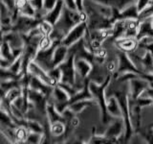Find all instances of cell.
<instances>
[{"label": "cell", "mask_w": 153, "mask_h": 144, "mask_svg": "<svg viewBox=\"0 0 153 144\" xmlns=\"http://www.w3.org/2000/svg\"><path fill=\"white\" fill-rule=\"evenodd\" d=\"M29 133L30 132L25 126H17L16 129V134H14L16 143H25Z\"/></svg>", "instance_id": "cell-28"}, {"label": "cell", "mask_w": 153, "mask_h": 144, "mask_svg": "<svg viewBox=\"0 0 153 144\" xmlns=\"http://www.w3.org/2000/svg\"><path fill=\"white\" fill-rule=\"evenodd\" d=\"M40 21L41 20H38L36 17L19 14L16 21L13 24V30L19 34H22V35H25V34L31 32L33 29L38 27Z\"/></svg>", "instance_id": "cell-6"}, {"label": "cell", "mask_w": 153, "mask_h": 144, "mask_svg": "<svg viewBox=\"0 0 153 144\" xmlns=\"http://www.w3.org/2000/svg\"><path fill=\"white\" fill-rule=\"evenodd\" d=\"M92 1L98 2L100 4H102L111 8H115L119 10L120 12L123 11L129 5L136 3L134 0H92Z\"/></svg>", "instance_id": "cell-20"}, {"label": "cell", "mask_w": 153, "mask_h": 144, "mask_svg": "<svg viewBox=\"0 0 153 144\" xmlns=\"http://www.w3.org/2000/svg\"><path fill=\"white\" fill-rule=\"evenodd\" d=\"M95 101L94 100H81L78 101V102L72 103L68 106V109L71 110L74 113L78 114L81 112L86 107H90V106L94 105Z\"/></svg>", "instance_id": "cell-24"}, {"label": "cell", "mask_w": 153, "mask_h": 144, "mask_svg": "<svg viewBox=\"0 0 153 144\" xmlns=\"http://www.w3.org/2000/svg\"><path fill=\"white\" fill-rule=\"evenodd\" d=\"M76 67V79L85 80L88 77L89 73L92 70V64L85 59L75 60Z\"/></svg>", "instance_id": "cell-13"}, {"label": "cell", "mask_w": 153, "mask_h": 144, "mask_svg": "<svg viewBox=\"0 0 153 144\" xmlns=\"http://www.w3.org/2000/svg\"><path fill=\"white\" fill-rule=\"evenodd\" d=\"M145 37H153V25H152V18L146 19L139 23L138 33L136 38L138 40H142Z\"/></svg>", "instance_id": "cell-19"}, {"label": "cell", "mask_w": 153, "mask_h": 144, "mask_svg": "<svg viewBox=\"0 0 153 144\" xmlns=\"http://www.w3.org/2000/svg\"><path fill=\"white\" fill-rule=\"evenodd\" d=\"M23 77V74H16L12 72L9 68H4L0 66V83L9 80H20Z\"/></svg>", "instance_id": "cell-25"}, {"label": "cell", "mask_w": 153, "mask_h": 144, "mask_svg": "<svg viewBox=\"0 0 153 144\" xmlns=\"http://www.w3.org/2000/svg\"><path fill=\"white\" fill-rule=\"evenodd\" d=\"M43 1L44 0H29V2L31 3V5L33 7V9L36 11H40L43 9Z\"/></svg>", "instance_id": "cell-38"}, {"label": "cell", "mask_w": 153, "mask_h": 144, "mask_svg": "<svg viewBox=\"0 0 153 144\" xmlns=\"http://www.w3.org/2000/svg\"><path fill=\"white\" fill-rule=\"evenodd\" d=\"M63 2L67 8H69L71 10H78L76 4V0H63Z\"/></svg>", "instance_id": "cell-40"}, {"label": "cell", "mask_w": 153, "mask_h": 144, "mask_svg": "<svg viewBox=\"0 0 153 144\" xmlns=\"http://www.w3.org/2000/svg\"><path fill=\"white\" fill-rule=\"evenodd\" d=\"M48 74H49V76L53 80H54V82L56 85L60 82V80H61V71H60L59 66H56V67H54V68L50 69L49 71H48Z\"/></svg>", "instance_id": "cell-34"}, {"label": "cell", "mask_w": 153, "mask_h": 144, "mask_svg": "<svg viewBox=\"0 0 153 144\" xmlns=\"http://www.w3.org/2000/svg\"><path fill=\"white\" fill-rule=\"evenodd\" d=\"M19 11V14H22V16H32L33 17L36 14V10L33 9V7L31 5V3L28 1L21 6L20 8H17Z\"/></svg>", "instance_id": "cell-30"}, {"label": "cell", "mask_w": 153, "mask_h": 144, "mask_svg": "<svg viewBox=\"0 0 153 144\" xmlns=\"http://www.w3.org/2000/svg\"><path fill=\"white\" fill-rule=\"evenodd\" d=\"M38 28H39V30L42 33L43 36H49L51 34V32L53 31V28H54V26H53L51 23H49L48 21H46V20L43 19V20L40 21L39 25H38Z\"/></svg>", "instance_id": "cell-32"}, {"label": "cell", "mask_w": 153, "mask_h": 144, "mask_svg": "<svg viewBox=\"0 0 153 144\" xmlns=\"http://www.w3.org/2000/svg\"><path fill=\"white\" fill-rule=\"evenodd\" d=\"M134 1H135V2L137 3V1H138V0H134Z\"/></svg>", "instance_id": "cell-43"}, {"label": "cell", "mask_w": 153, "mask_h": 144, "mask_svg": "<svg viewBox=\"0 0 153 144\" xmlns=\"http://www.w3.org/2000/svg\"><path fill=\"white\" fill-rule=\"evenodd\" d=\"M46 115H47V119H48V121H49L50 125H52L55 122L65 123V119L63 117V115H62V113L57 112V110L55 107L54 102L49 99H48V103L46 107Z\"/></svg>", "instance_id": "cell-17"}, {"label": "cell", "mask_w": 153, "mask_h": 144, "mask_svg": "<svg viewBox=\"0 0 153 144\" xmlns=\"http://www.w3.org/2000/svg\"><path fill=\"white\" fill-rule=\"evenodd\" d=\"M64 8V2L63 0H57L56 6L53 8L51 11H49L44 17V20L51 23L53 26L55 25L56 22L59 20V18L61 16L62 10Z\"/></svg>", "instance_id": "cell-18"}, {"label": "cell", "mask_w": 153, "mask_h": 144, "mask_svg": "<svg viewBox=\"0 0 153 144\" xmlns=\"http://www.w3.org/2000/svg\"><path fill=\"white\" fill-rule=\"evenodd\" d=\"M53 43V40L50 38L49 36H43L40 40L39 45H38V50H45L49 48Z\"/></svg>", "instance_id": "cell-36"}, {"label": "cell", "mask_w": 153, "mask_h": 144, "mask_svg": "<svg viewBox=\"0 0 153 144\" xmlns=\"http://www.w3.org/2000/svg\"><path fill=\"white\" fill-rule=\"evenodd\" d=\"M28 97H29V102L32 103V105L33 106V108L36 109V112L39 113L41 116L47 117L46 107H47V103H48L49 97H47L45 94L39 92V91L32 89L30 88H29V91H28Z\"/></svg>", "instance_id": "cell-7"}, {"label": "cell", "mask_w": 153, "mask_h": 144, "mask_svg": "<svg viewBox=\"0 0 153 144\" xmlns=\"http://www.w3.org/2000/svg\"><path fill=\"white\" fill-rule=\"evenodd\" d=\"M116 56L118 58V68L116 71L118 74H122V73H124V72H134V73L142 75L141 72L136 68L135 65H134L132 61L129 59L127 53L117 48Z\"/></svg>", "instance_id": "cell-9"}, {"label": "cell", "mask_w": 153, "mask_h": 144, "mask_svg": "<svg viewBox=\"0 0 153 144\" xmlns=\"http://www.w3.org/2000/svg\"><path fill=\"white\" fill-rule=\"evenodd\" d=\"M42 136H43V134H39V133H29L28 137L26 139L25 143H29V144L41 143Z\"/></svg>", "instance_id": "cell-33"}, {"label": "cell", "mask_w": 153, "mask_h": 144, "mask_svg": "<svg viewBox=\"0 0 153 144\" xmlns=\"http://www.w3.org/2000/svg\"><path fill=\"white\" fill-rule=\"evenodd\" d=\"M76 8H78V11L79 12L83 11V0H76Z\"/></svg>", "instance_id": "cell-41"}, {"label": "cell", "mask_w": 153, "mask_h": 144, "mask_svg": "<svg viewBox=\"0 0 153 144\" xmlns=\"http://www.w3.org/2000/svg\"><path fill=\"white\" fill-rule=\"evenodd\" d=\"M140 97L150 99V100L153 101V88H151V86H148V88L142 93V95L140 96Z\"/></svg>", "instance_id": "cell-39"}, {"label": "cell", "mask_w": 153, "mask_h": 144, "mask_svg": "<svg viewBox=\"0 0 153 144\" xmlns=\"http://www.w3.org/2000/svg\"><path fill=\"white\" fill-rule=\"evenodd\" d=\"M50 133L54 136H60L65 133V123L55 122L50 125Z\"/></svg>", "instance_id": "cell-29"}, {"label": "cell", "mask_w": 153, "mask_h": 144, "mask_svg": "<svg viewBox=\"0 0 153 144\" xmlns=\"http://www.w3.org/2000/svg\"><path fill=\"white\" fill-rule=\"evenodd\" d=\"M68 48L69 47L61 44V43L56 46L52 60V68L59 65L62 62H64L67 55H68Z\"/></svg>", "instance_id": "cell-21"}, {"label": "cell", "mask_w": 153, "mask_h": 144, "mask_svg": "<svg viewBox=\"0 0 153 144\" xmlns=\"http://www.w3.org/2000/svg\"><path fill=\"white\" fill-rule=\"evenodd\" d=\"M61 71V80L62 83L69 84L71 86H75L76 83V67H75V55L68 52L66 59L62 62L59 65Z\"/></svg>", "instance_id": "cell-4"}, {"label": "cell", "mask_w": 153, "mask_h": 144, "mask_svg": "<svg viewBox=\"0 0 153 144\" xmlns=\"http://www.w3.org/2000/svg\"><path fill=\"white\" fill-rule=\"evenodd\" d=\"M56 2L57 0H44L43 1V9L46 10L47 12H49L56 6Z\"/></svg>", "instance_id": "cell-37"}, {"label": "cell", "mask_w": 153, "mask_h": 144, "mask_svg": "<svg viewBox=\"0 0 153 144\" xmlns=\"http://www.w3.org/2000/svg\"><path fill=\"white\" fill-rule=\"evenodd\" d=\"M0 59H1V55H0Z\"/></svg>", "instance_id": "cell-45"}, {"label": "cell", "mask_w": 153, "mask_h": 144, "mask_svg": "<svg viewBox=\"0 0 153 144\" xmlns=\"http://www.w3.org/2000/svg\"><path fill=\"white\" fill-rule=\"evenodd\" d=\"M112 79V74H109L107 78L102 85H98L94 83V82L90 81L89 88L91 92L93 94V99L95 102H97L100 108V112H102V121L103 125L108 126V124L113 120V116L108 112L106 108V99H105V89L108 86L110 81Z\"/></svg>", "instance_id": "cell-2"}, {"label": "cell", "mask_w": 153, "mask_h": 144, "mask_svg": "<svg viewBox=\"0 0 153 144\" xmlns=\"http://www.w3.org/2000/svg\"><path fill=\"white\" fill-rule=\"evenodd\" d=\"M127 55L142 75L153 74V57L149 51L137 47L136 50L127 53Z\"/></svg>", "instance_id": "cell-3"}, {"label": "cell", "mask_w": 153, "mask_h": 144, "mask_svg": "<svg viewBox=\"0 0 153 144\" xmlns=\"http://www.w3.org/2000/svg\"><path fill=\"white\" fill-rule=\"evenodd\" d=\"M3 40L7 41L13 49H23L24 45H25V42H24L21 34H19L13 30L8 33H5Z\"/></svg>", "instance_id": "cell-16"}, {"label": "cell", "mask_w": 153, "mask_h": 144, "mask_svg": "<svg viewBox=\"0 0 153 144\" xmlns=\"http://www.w3.org/2000/svg\"><path fill=\"white\" fill-rule=\"evenodd\" d=\"M3 38H4V31H3L1 23H0V43L3 41Z\"/></svg>", "instance_id": "cell-42"}, {"label": "cell", "mask_w": 153, "mask_h": 144, "mask_svg": "<svg viewBox=\"0 0 153 144\" xmlns=\"http://www.w3.org/2000/svg\"><path fill=\"white\" fill-rule=\"evenodd\" d=\"M59 44H60V41H53L52 45L49 48L45 50H38L33 62H36L40 67L48 72L50 69H52L53 56H54V52Z\"/></svg>", "instance_id": "cell-5"}, {"label": "cell", "mask_w": 153, "mask_h": 144, "mask_svg": "<svg viewBox=\"0 0 153 144\" xmlns=\"http://www.w3.org/2000/svg\"><path fill=\"white\" fill-rule=\"evenodd\" d=\"M29 73V72H28ZM29 76H30V80H29V88H32V89H35L39 91V92L45 94L47 97H50L51 94H52V91H53V86L47 85L45 83H43L42 81H40L36 77L33 76L32 74L29 73Z\"/></svg>", "instance_id": "cell-15"}, {"label": "cell", "mask_w": 153, "mask_h": 144, "mask_svg": "<svg viewBox=\"0 0 153 144\" xmlns=\"http://www.w3.org/2000/svg\"><path fill=\"white\" fill-rule=\"evenodd\" d=\"M152 25H153V17H152Z\"/></svg>", "instance_id": "cell-44"}, {"label": "cell", "mask_w": 153, "mask_h": 144, "mask_svg": "<svg viewBox=\"0 0 153 144\" xmlns=\"http://www.w3.org/2000/svg\"><path fill=\"white\" fill-rule=\"evenodd\" d=\"M25 127L28 129V131L30 133H44V126H43V124L39 121H36V120L26 119Z\"/></svg>", "instance_id": "cell-26"}, {"label": "cell", "mask_w": 153, "mask_h": 144, "mask_svg": "<svg viewBox=\"0 0 153 144\" xmlns=\"http://www.w3.org/2000/svg\"><path fill=\"white\" fill-rule=\"evenodd\" d=\"M114 43L118 49L126 53H129L137 49L139 40L136 38H121L115 40Z\"/></svg>", "instance_id": "cell-14"}, {"label": "cell", "mask_w": 153, "mask_h": 144, "mask_svg": "<svg viewBox=\"0 0 153 144\" xmlns=\"http://www.w3.org/2000/svg\"><path fill=\"white\" fill-rule=\"evenodd\" d=\"M28 72L30 74H32L33 76L36 77V78H38L40 81H42L43 83H45L47 85H49L51 86H57L54 80H53L51 77L49 76V74H48V72L46 70H44L42 68V67H40L39 65H38L36 62H31L30 64H29L28 66Z\"/></svg>", "instance_id": "cell-12"}, {"label": "cell", "mask_w": 153, "mask_h": 144, "mask_svg": "<svg viewBox=\"0 0 153 144\" xmlns=\"http://www.w3.org/2000/svg\"><path fill=\"white\" fill-rule=\"evenodd\" d=\"M128 84H129L128 95L132 99L139 98L143 91L149 86V82L143 78V77H142V75L137 77V78L130 80L128 82Z\"/></svg>", "instance_id": "cell-11"}, {"label": "cell", "mask_w": 153, "mask_h": 144, "mask_svg": "<svg viewBox=\"0 0 153 144\" xmlns=\"http://www.w3.org/2000/svg\"><path fill=\"white\" fill-rule=\"evenodd\" d=\"M87 23L86 22H80L78 25H76L70 30V32L63 38V40H61V44H63L67 47H70L72 44H74L75 42L81 40L84 35L87 32Z\"/></svg>", "instance_id": "cell-8"}, {"label": "cell", "mask_w": 153, "mask_h": 144, "mask_svg": "<svg viewBox=\"0 0 153 144\" xmlns=\"http://www.w3.org/2000/svg\"><path fill=\"white\" fill-rule=\"evenodd\" d=\"M123 131H126V126L123 117H114L104 133V136L110 138L113 142H118V137L123 136Z\"/></svg>", "instance_id": "cell-10"}, {"label": "cell", "mask_w": 153, "mask_h": 144, "mask_svg": "<svg viewBox=\"0 0 153 144\" xmlns=\"http://www.w3.org/2000/svg\"><path fill=\"white\" fill-rule=\"evenodd\" d=\"M87 21V14L85 11H78V10H71L64 5L62 10L61 16L59 20L56 22L53 28V31L49 35L53 41H60L63 38L70 32V30L80 22Z\"/></svg>", "instance_id": "cell-1"}, {"label": "cell", "mask_w": 153, "mask_h": 144, "mask_svg": "<svg viewBox=\"0 0 153 144\" xmlns=\"http://www.w3.org/2000/svg\"><path fill=\"white\" fill-rule=\"evenodd\" d=\"M153 17V0L148 3L145 8H143L138 14V20L143 21L146 19H149Z\"/></svg>", "instance_id": "cell-27"}, {"label": "cell", "mask_w": 153, "mask_h": 144, "mask_svg": "<svg viewBox=\"0 0 153 144\" xmlns=\"http://www.w3.org/2000/svg\"><path fill=\"white\" fill-rule=\"evenodd\" d=\"M106 108L108 112L113 117H123L121 107H120L118 100L115 96H110V97L106 98Z\"/></svg>", "instance_id": "cell-22"}, {"label": "cell", "mask_w": 153, "mask_h": 144, "mask_svg": "<svg viewBox=\"0 0 153 144\" xmlns=\"http://www.w3.org/2000/svg\"><path fill=\"white\" fill-rule=\"evenodd\" d=\"M21 66H22V58H21V55H20L11 64V66L9 67V69L11 70L12 72H13V73H16V74H20L21 73Z\"/></svg>", "instance_id": "cell-35"}, {"label": "cell", "mask_w": 153, "mask_h": 144, "mask_svg": "<svg viewBox=\"0 0 153 144\" xmlns=\"http://www.w3.org/2000/svg\"><path fill=\"white\" fill-rule=\"evenodd\" d=\"M21 93H22L21 86H14V88H11L10 90L7 91L6 94H5V97H6L11 103H13L14 100L21 95Z\"/></svg>", "instance_id": "cell-31"}, {"label": "cell", "mask_w": 153, "mask_h": 144, "mask_svg": "<svg viewBox=\"0 0 153 144\" xmlns=\"http://www.w3.org/2000/svg\"><path fill=\"white\" fill-rule=\"evenodd\" d=\"M139 11L137 8V3H133L127 6L123 11L120 12L118 19H138Z\"/></svg>", "instance_id": "cell-23"}]
</instances>
